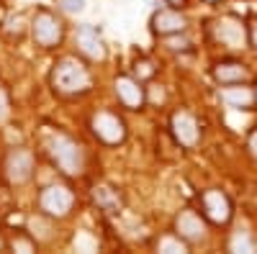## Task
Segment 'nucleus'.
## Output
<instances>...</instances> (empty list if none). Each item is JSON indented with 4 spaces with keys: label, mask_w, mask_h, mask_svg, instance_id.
Returning <instances> with one entry per match:
<instances>
[{
    "label": "nucleus",
    "mask_w": 257,
    "mask_h": 254,
    "mask_svg": "<svg viewBox=\"0 0 257 254\" xmlns=\"http://www.w3.org/2000/svg\"><path fill=\"white\" fill-rule=\"evenodd\" d=\"M165 6H170V8H180V11H183V8L188 6V0H165Z\"/></svg>",
    "instance_id": "obj_28"
},
{
    "label": "nucleus",
    "mask_w": 257,
    "mask_h": 254,
    "mask_svg": "<svg viewBox=\"0 0 257 254\" xmlns=\"http://www.w3.org/2000/svg\"><path fill=\"white\" fill-rule=\"evenodd\" d=\"M62 6H64V11H70V13H80L85 8V0H62Z\"/></svg>",
    "instance_id": "obj_26"
},
{
    "label": "nucleus",
    "mask_w": 257,
    "mask_h": 254,
    "mask_svg": "<svg viewBox=\"0 0 257 254\" xmlns=\"http://www.w3.org/2000/svg\"><path fill=\"white\" fill-rule=\"evenodd\" d=\"M219 98H221L224 105H229V108H252V105L257 103L254 90L247 88V82H239V85H221Z\"/></svg>",
    "instance_id": "obj_16"
},
{
    "label": "nucleus",
    "mask_w": 257,
    "mask_h": 254,
    "mask_svg": "<svg viewBox=\"0 0 257 254\" xmlns=\"http://www.w3.org/2000/svg\"><path fill=\"white\" fill-rule=\"evenodd\" d=\"M201 213L206 216L208 223H216V226H226L234 216V205L231 198L219 187H211L201 193Z\"/></svg>",
    "instance_id": "obj_7"
},
{
    "label": "nucleus",
    "mask_w": 257,
    "mask_h": 254,
    "mask_svg": "<svg viewBox=\"0 0 257 254\" xmlns=\"http://www.w3.org/2000/svg\"><path fill=\"white\" fill-rule=\"evenodd\" d=\"M3 249H8V241H6L3 236H0V251H3Z\"/></svg>",
    "instance_id": "obj_29"
},
{
    "label": "nucleus",
    "mask_w": 257,
    "mask_h": 254,
    "mask_svg": "<svg viewBox=\"0 0 257 254\" xmlns=\"http://www.w3.org/2000/svg\"><path fill=\"white\" fill-rule=\"evenodd\" d=\"M88 129H90V134H93L100 144H105V146H118V144H123L126 136H128L126 121H123L118 113H113V111H95V113L90 116V121H88Z\"/></svg>",
    "instance_id": "obj_6"
},
{
    "label": "nucleus",
    "mask_w": 257,
    "mask_h": 254,
    "mask_svg": "<svg viewBox=\"0 0 257 254\" xmlns=\"http://www.w3.org/2000/svg\"><path fill=\"white\" fill-rule=\"evenodd\" d=\"M247 44L257 52V18H252L247 24Z\"/></svg>",
    "instance_id": "obj_25"
},
{
    "label": "nucleus",
    "mask_w": 257,
    "mask_h": 254,
    "mask_svg": "<svg viewBox=\"0 0 257 254\" xmlns=\"http://www.w3.org/2000/svg\"><path fill=\"white\" fill-rule=\"evenodd\" d=\"M47 154L52 159V164L59 169L64 177H80L85 169V152L77 139H72L70 134L57 131L47 139Z\"/></svg>",
    "instance_id": "obj_2"
},
{
    "label": "nucleus",
    "mask_w": 257,
    "mask_h": 254,
    "mask_svg": "<svg viewBox=\"0 0 257 254\" xmlns=\"http://www.w3.org/2000/svg\"><path fill=\"white\" fill-rule=\"evenodd\" d=\"M49 88L59 98H80L93 90V72L75 54L59 57L49 70Z\"/></svg>",
    "instance_id": "obj_1"
},
{
    "label": "nucleus",
    "mask_w": 257,
    "mask_h": 254,
    "mask_svg": "<svg viewBox=\"0 0 257 254\" xmlns=\"http://www.w3.org/2000/svg\"><path fill=\"white\" fill-rule=\"evenodd\" d=\"M77 47H80V54L88 57V59H98L103 62L105 59V41L100 36V31L95 26H80L77 31Z\"/></svg>",
    "instance_id": "obj_15"
},
{
    "label": "nucleus",
    "mask_w": 257,
    "mask_h": 254,
    "mask_svg": "<svg viewBox=\"0 0 257 254\" xmlns=\"http://www.w3.org/2000/svg\"><path fill=\"white\" fill-rule=\"evenodd\" d=\"M36 172V157L29 146H11V149L3 154V162H0V177H3L8 185L21 187L31 182Z\"/></svg>",
    "instance_id": "obj_4"
},
{
    "label": "nucleus",
    "mask_w": 257,
    "mask_h": 254,
    "mask_svg": "<svg viewBox=\"0 0 257 254\" xmlns=\"http://www.w3.org/2000/svg\"><path fill=\"white\" fill-rule=\"evenodd\" d=\"M147 103H165V88L162 85H149L147 88Z\"/></svg>",
    "instance_id": "obj_24"
},
{
    "label": "nucleus",
    "mask_w": 257,
    "mask_h": 254,
    "mask_svg": "<svg viewBox=\"0 0 257 254\" xmlns=\"http://www.w3.org/2000/svg\"><path fill=\"white\" fill-rule=\"evenodd\" d=\"M211 34L226 49H242L247 44V24H242L237 16H221V18H216V21H213V26H211Z\"/></svg>",
    "instance_id": "obj_8"
},
{
    "label": "nucleus",
    "mask_w": 257,
    "mask_h": 254,
    "mask_svg": "<svg viewBox=\"0 0 257 254\" xmlns=\"http://www.w3.org/2000/svg\"><path fill=\"white\" fill-rule=\"evenodd\" d=\"M247 146H249V152H252V157L257 159V129L249 134V139H247Z\"/></svg>",
    "instance_id": "obj_27"
},
{
    "label": "nucleus",
    "mask_w": 257,
    "mask_h": 254,
    "mask_svg": "<svg viewBox=\"0 0 257 254\" xmlns=\"http://www.w3.org/2000/svg\"><path fill=\"white\" fill-rule=\"evenodd\" d=\"M229 249H231V251H254L257 246H254V241L249 239L247 231H239V234H234V239H231Z\"/></svg>",
    "instance_id": "obj_21"
},
{
    "label": "nucleus",
    "mask_w": 257,
    "mask_h": 254,
    "mask_svg": "<svg viewBox=\"0 0 257 254\" xmlns=\"http://www.w3.org/2000/svg\"><path fill=\"white\" fill-rule=\"evenodd\" d=\"M175 234L185 241V244H198L206 239V216L198 213L193 208H183L180 213L175 216Z\"/></svg>",
    "instance_id": "obj_11"
},
{
    "label": "nucleus",
    "mask_w": 257,
    "mask_h": 254,
    "mask_svg": "<svg viewBox=\"0 0 257 254\" xmlns=\"http://www.w3.org/2000/svg\"><path fill=\"white\" fill-rule=\"evenodd\" d=\"M170 134L180 146L193 149L201 141V123L190 111H175L170 116Z\"/></svg>",
    "instance_id": "obj_10"
},
{
    "label": "nucleus",
    "mask_w": 257,
    "mask_h": 254,
    "mask_svg": "<svg viewBox=\"0 0 257 254\" xmlns=\"http://www.w3.org/2000/svg\"><path fill=\"white\" fill-rule=\"evenodd\" d=\"M90 200L98 210H103L105 216H118L123 210V198L113 185H93Z\"/></svg>",
    "instance_id": "obj_13"
},
{
    "label": "nucleus",
    "mask_w": 257,
    "mask_h": 254,
    "mask_svg": "<svg viewBox=\"0 0 257 254\" xmlns=\"http://www.w3.org/2000/svg\"><path fill=\"white\" fill-rule=\"evenodd\" d=\"M75 190L64 182H49L39 190V210L54 221L67 218L75 208Z\"/></svg>",
    "instance_id": "obj_5"
},
{
    "label": "nucleus",
    "mask_w": 257,
    "mask_h": 254,
    "mask_svg": "<svg viewBox=\"0 0 257 254\" xmlns=\"http://www.w3.org/2000/svg\"><path fill=\"white\" fill-rule=\"evenodd\" d=\"M162 41H165V47H167L170 52H175V54H183V52H190V49H193V41L185 36V31L162 36Z\"/></svg>",
    "instance_id": "obj_18"
},
{
    "label": "nucleus",
    "mask_w": 257,
    "mask_h": 254,
    "mask_svg": "<svg viewBox=\"0 0 257 254\" xmlns=\"http://www.w3.org/2000/svg\"><path fill=\"white\" fill-rule=\"evenodd\" d=\"M134 77L137 80H147V77H155V67H152V62L149 59H139L137 62V67H134Z\"/></svg>",
    "instance_id": "obj_23"
},
{
    "label": "nucleus",
    "mask_w": 257,
    "mask_h": 254,
    "mask_svg": "<svg viewBox=\"0 0 257 254\" xmlns=\"http://www.w3.org/2000/svg\"><path fill=\"white\" fill-rule=\"evenodd\" d=\"M64 21L62 16H57L52 8H36L31 21H29V34L34 39V44L39 49H57L64 41Z\"/></svg>",
    "instance_id": "obj_3"
},
{
    "label": "nucleus",
    "mask_w": 257,
    "mask_h": 254,
    "mask_svg": "<svg viewBox=\"0 0 257 254\" xmlns=\"http://www.w3.org/2000/svg\"><path fill=\"white\" fill-rule=\"evenodd\" d=\"M26 29H29V24H26L24 16H11L6 24H3V31H6L8 39H21V36L26 34Z\"/></svg>",
    "instance_id": "obj_20"
},
{
    "label": "nucleus",
    "mask_w": 257,
    "mask_h": 254,
    "mask_svg": "<svg viewBox=\"0 0 257 254\" xmlns=\"http://www.w3.org/2000/svg\"><path fill=\"white\" fill-rule=\"evenodd\" d=\"M8 241V249L11 251H21V254H31V251H39V241L34 239L31 231H16V234Z\"/></svg>",
    "instance_id": "obj_17"
},
{
    "label": "nucleus",
    "mask_w": 257,
    "mask_h": 254,
    "mask_svg": "<svg viewBox=\"0 0 257 254\" xmlns=\"http://www.w3.org/2000/svg\"><path fill=\"white\" fill-rule=\"evenodd\" d=\"M157 251H167V254H183L188 251V244L178 236V234H170V236H162L157 241Z\"/></svg>",
    "instance_id": "obj_19"
},
{
    "label": "nucleus",
    "mask_w": 257,
    "mask_h": 254,
    "mask_svg": "<svg viewBox=\"0 0 257 254\" xmlns=\"http://www.w3.org/2000/svg\"><path fill=\"white\" fill-rule=\"evenodd\" d=\"M11 113H13V103H11V93L0 85V126L3 123H8V118H11Z\"/></svg>",
    "instance_id": "obj_22"
},
{
    "label": "nucleus",
    "mask_w": 257,
    "mask_h": 254,
    "mask_svg": "<svg viewBox=\"0 0 257 254\" xmlns=\"http://www.w3.org/2000/svg\"><path fill=\"white\" fill-rule=\"evenodd\" d=\"M149 26H152V34H157L160 39L162 36H170V34H180L188 29V16L180 11V8H160L152 13L149 18Z\"/></svg>",
    "instance_id": "obj_12"
},
{
    "label": "nucleus",
    "mask_w": 257,
    "mask_h": 254,
    "mask_svg": "<svg viewBox=\"0 0 257 254\" xmlns=\"http://www.w3.org/2000/svg\"><path fill=\"white\" fill-rule=\"evenodd\" d=\"M113 90H116L118 103L128 111H142L147 105V88L134 75H118L113 80Z\"/></svg>",
    "instance_id": "obj_9"
},
{
    "label": "nucleus",
    "mask_w": 257,
    "mask_h": 254,
    "mask_svg": "<svg viewBox=\"0 0 257 254\" xmlns=\"http://www.w3.org/2000/svg\"><path fill=\"white\" fill-rule=\"evenodd\" d=\"M211 77L216 80L219 85H239V82H247V80H249V70H247L244 62L221 59V62H216V65H213Z\"/></svg>",
    "instance_id": "obj_14"
},
{
    "label": "nucleus",
    "mask_w": 257,
    "mask_h": 254,
    "mask_svg": "<svg viewBox=\"0 0 257 254\" xmlns=\"http://www.w3.org/2000/svg\"><path fill=\"white\" fill-rule=\"evenodd\" d=\"M254 98H257V88H254Z\"/></svg>",
    "instance_id": "obj_30"
}]
</instances>
